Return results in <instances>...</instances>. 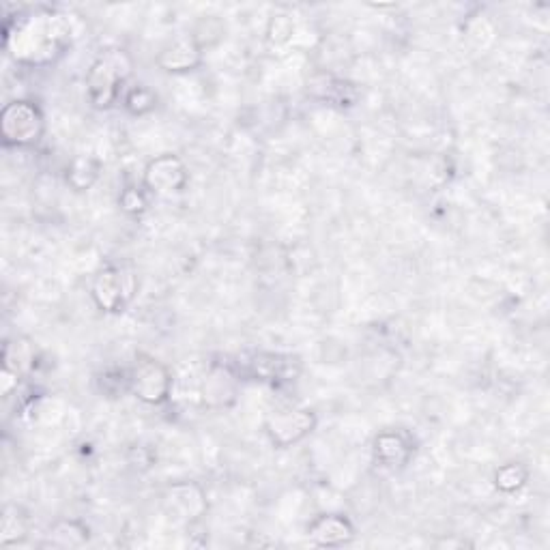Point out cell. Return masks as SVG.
I'll return each mask as SVG.
<instances>
[{
  "instance_id": "obj_12",
  "label": "cell",
  "mask_w": 550,
  "mask_h": 550,
  "mask_svg": "<svg viewBox=\"0 0 550 550\" xmlns=\"http://www.w3.org/2000/svg\"><path fill=\"white\" fill-rule=\"evenodd\" d=\"M413 454L411 441L402 432H381L374 439V458L385 469H400Z\"/></svg>"
},
{
  "instance_id": "obj_18",
  "label": "cell",
  "mask_w": 550,
  "mask_h": 550,
  "mask_svg": "<svg viewBox=\"0 0 550 550\" xmlns=\"http://www.w3.org/2000/svg\"><path fill=\"white\" fill-rule=\"evenodd\" d=\"M293 33H295V24L291 18L286 16H278L271 20V26H269V39L273 43H278V46H282V43H288L293 39Z\"/></svg>"
},
{
  "instance_id": "obj_3",
  "label": "cell",
  "mask_w": 550,
  "mask_h": 550,
  "mask_svg": "<svg viewBox=\"0 0 550 550\" xmlns=\"http://www.w3.org/2000/svg\"><path fill=\"white\" fill-rule=\"evenodd\" d=\"M43 114L33 101H11L0 112V132L7 147H33L43 136Z\"/></svg>"
},
{
  "instance_id": "obj_5",
  "label": "cell",
  "mask_w": 550,
  "mask_h": 550,
  "mask_svg": "<svg viewBox=\"0 0 550 550\" xmlns=\"http://www.w3.org/2000/svg\"><path fill=\"white\" fill-rule=\"evenodd\" d=\"M316 426V417L308 409H282L273 411L267 422L265 432L275 447H291L306 439Z\"/></svg>"
},
{
  "instance_id": "obj_15",
  "label": "cell",
  "mask_w": 550,
  "mask_h": 550,
  "mask_svg": "<svg viewBox=\"0 0 550 550\" xmlns=\"http://www.w3.org/2000/svg\"><path fill=\"white\" fill-rule=\"evenodd\" d=\"M99 179V162L93 157H76L71 166L67 168V183L74 187L76 192H84L93 187V183Z\"/></svg>"
},
{
  "instance_id": "obj_14",
  "label": "cell",
  "mask_w": 550,
  "mask_h": 550,
  "mask_svg": "<svg viewBox=\"0 0 550 550\" xmlns=\"http://www.w3.org/2000/svg\"><path fill=\"white\" fill-rule=\"evenodd\" d=\"M35 364V351L33 344L26 340H16V342H7L5 351H3V368L11 370L13 374H22L26 370H31Z\"/></svg>"
},
{
  "instance_id": "obj_11",
  "label": "cell",
  "mask_w": 550,
  "mask_h": 550,
  "mask_svg": "<svg viewBox=\"0 0 550 550\" xmlns=\"http://www.w3.org/2000/svg\"><path fill=\"white\" fill-rule=\"evenodd\" d=\"M308 535L318 546H342L353 540L355 529L349 523V518L340 514H321L312 520Z\"/></svg>"
},
{
  "instance_id": "obj_7",
  "label": "cell",
  "mask_w": 550,
  "mask_h": 550,
  "mask_svg": "<svg viewBox=\"0 0 550 550\" xmlns=\"http://www.w3.org/2000/svg\"><path fill=\"white\" fill-rule=\"evenodd\" d=\"M134 295V275L123 269L108 267L97 273L93 282V299L99 310L117 314L123 312L127 301Z\"/></svg>"
},
{
  "instance_id": "obj_6",
  "label": "cell",
  "mask_w": 550,
  "mask_h": 550,
  "mask_svg": "<svg viewBox=\"0 0 550 550\" xmlns=\"http://www.w3.org/2000/svg\"><path fill=\"white\" fill-rule=\"evenodd\" d=\"M190 172H187L183 159L172 153H164L144 168V187L157 196H172L185 190Z\"/></svg>"
},
{
  "instance_id": "obj_2",
  "label": "cell",
  "mask_w": 550,
  "mask_h": 550,
  "mask_svg": "<svg viewBox=\"0 0 550 550\" xmlns=\"http://www.w3.org/2000/svg\"><path fill=\"white\" fill-rule=\"evenodd\" d=\"M132 59L123 50H108L99 56L86 74V93L99 110L110 108L119 97L121 84L132 76Z\"/></svg>"
},
{
  "instance_id": "obj_10",
  "label": "cell",
  "mask_w": 550,
  "mask_h": 550,
  "mask_svg": "<svg viewBox=\"0 0 550 550\" xmlns=\"http://www.w3.org/2000/svg\"><path fill=\"white\" fill-rule=\"evenodd\" d=\"M202 63V48L194 37H183L172 41L157 56V65L168 74H185L194 71Z\"/></svg>"
},
{
  "instance_id": "obj_4",
  "label": "cell",
  "mask_w": 550,
  "mask_h": 550,
  "mask_svg": "<svg viewBox=\"0 0 550 550\" xmlns=\"http://www.w3.org/2000/svg\"><path fill=\"white\" fill-rule=\"evenodd\" d=\"M172 376L164 364L149 355H136L134 368L129 370V392L144 404L159 407L170 396Z\"/></svg>"
},
{
  "instance_id": "obj_1",
  "label": "cell",
  "mask_w": 550,
  "mask_h": 550,
  "mask_svg": "<svg viewBox=\"0 0 550 550\" xmlns=\"http://www.w3.org/2000/svg\"><path fill=\"white\" fill-rule=\"evenodd\" d=\"M71 41L67 16L52 9L20 13L5 26V48L13 61L31 67L54 63Z\"/></svg>"
},
{
  "instance_id": "obj_17",
  "label": "cell",
  "mask_w": 550,
  "mask_h": 550,
  "mask_svg": "<svg viewBox=\"0 0 550 550\" xmlns=\"http://www.w3.org/2000/svg\"><path fill=\"white\" fill-rule=\"evenodd\" d=\"M155 101L157 99L149 89H144V86H136V89L127 93L125 106L132 114H147L155 108Z\"/></svg>"
},
{
  "instance_id": "obj_9",
  "label": "cell",
  "mask_w": 550,
  "mask_h": 550,
  "mask_svg": "<svg viewBox=\"0 0 550 550\" xmlns=\"http://www.w3.org/2000/svg\"><path fill=\"white\" fill-rule=\"evenodd\" d=\"M166 512L181 520V523H192V520L200 518L207 510V497L200 486L196 484H177L168 488L164 495Z\"/></svg>"
},
{
  "instance_id": "obj_16",
  "label": "cell",
  "mask_w": 550,
  "mask_h": 550,
  "mask_svg": "<svg viewBox=\"0 0 550 550\" xmlns=\"http://www.w3.org/2000/svg\"><path fill=\"white\" fill-rule=\"evenodd\" d=\"M527 469L523 465H516V462H510V465H503L495 473V484L501 492H516L527 484Z\"/></svg>"
},
{
  "instance_id": "obj_8",
  "label": "cell",
  "mask_w": 550,
  "mask_h": 550,
  "mask_svg": "<svg viewBox=\"0 0 550 550\" xmlns=\"http://www.w3.org/2000/svg\"><path fill=\"white\" fill-rule=\"evenodd\" d=\"M239 372L269 383H288L301 374V361L295 355L282 353H254L239 361Z\"/></svg>"
},
{
  "instance_id": "obj_13",
  "label": "cell",
  "mask_w": 550,
  "mask_h": 550,
  "mask_svg": "<svg viewBox=\"0 0 550 550\" xmlns=\"http://www.w3.org/2000/svg\"><path fill=\"white\" fill-rule=\"evenodd\" d=\"M310 93L318 99L323 101H329V104H336V106H353L357 97H359V91L355 89V84L346 82V80H340L336 76L331 74H321L310 80Z\"/></svg>"
},
{
  "instance_id": "obj_19",
  "label": "cell",
  "mask_w": 550,
  "mask_h": 550,
  "mask_svg": "<svg viewBox=\"0 0 550 550\" xmlns=\"http://www.w3.org/2000/svg\"><path fill=\"white\" fill-rule=\"evenodd\" d=\"M121 207L127 213H142L147 209V198H144L142 190H136V187H127V190L121 194Z\"/></svg>"
}]
</instances>
